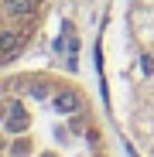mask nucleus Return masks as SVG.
Returning a JSON list of instances; mask_svg holds the SVG:
<instances>
[{
	"label": "nucleus",
	"instance_id": "f257e3e1",
	"mask_svg": "<svg viewBox=\"0 0 154 157\" xmlns=\"http://www.w3.org/2000/svg\"><path fill=\"white\" fill-rule=\"evenodd\" d=\"M0 157H113L79 82L55 72H0Z\"/></svg>",
	"mask_w": 154,
	"mask_h": 157
},
{
	"label": "nucleus",
	"instance_id": "f03ea898",
	"mask_svg": "<svg viewBox=\"0 0 154 157\" xmlns=\"http://www.w3.org/2000/svg\"><path fill=\"white\" fill-rule=\"evenodd\" d=\"M110 113L137 157H154V0H113L103 31Z\"/></svg>",
	"mask_w": 154,
	"mask_h": 157
},
{
	"label": "nucleus",
	"instance_id": "7ed1b4c3",
	"mask_svg": "<svg viewBox=\"0 0 154 157\" xmlns=\"http://www.w3.org/2000/svg\"><path fill=\"white\" fill-rule=\"evenodd\" d=\"M51 0H0V72L31 48Z\"/></svg>",
	"mask_w": 154,
	"mask_h": 157
}]
</instances>
